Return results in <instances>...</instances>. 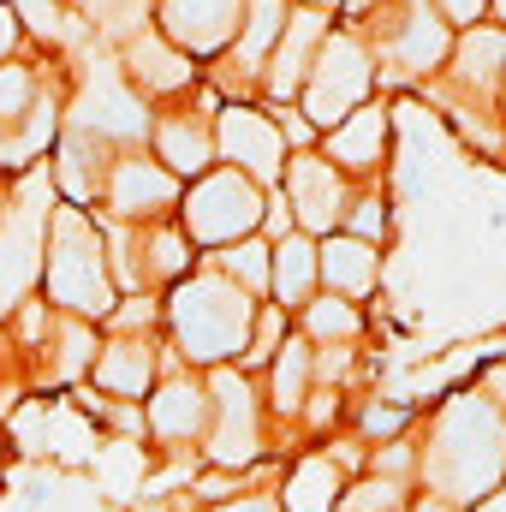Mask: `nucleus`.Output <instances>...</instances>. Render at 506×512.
<instances>
[{
	"label": "nucleus",
	"mask_w": 506,
	"mask_h": 512,
	"mask_svg": "<svg viewBox=\"0 0 506 512\" xmlns=\"http://www.w3.org/2000/svg\"><path fill=\"white\" fill-rule=\"evenodd\" d=\"M417 477L447 507L489 501L506 483V417L483 393H453L417 447Z\"/></svg>",
	"instance_id": "1"
},
{
	"label": "nucleus",
	"mask_w": 506,
	"mask_h": 512,
	"mask_svg": "<svg viewBox=\"0 0 506 512\" xmlns=\"http://www.w3.org/2000/svg\"><path fill=\"white\" fill-rule=\"evenodd\" d=\"M167 328L179 340V358L185 364H203V370H227V358H245L256 328V298L239 292L221 268H197L173 286L167 298Z\"/></svg>",
	"instance_id": "2"
},
{
	"label": "nucleus",
	"mask_w": 506,
	"mask_h": 512,
	"mask_svg": "<svg viewBox=\"0 0 506 512\" xmlns=\"http://www.w3.org/2000/svg\"><path fill=\"white\" fill-rule=\"evenodd\" d=\"M42 280H48V298H54L66 316H78V322L114 316L120 292H114V274H108V256H102V233L90 227L84 209H54Z\"/></svg>",
	"instance_id": "3"
},
{
	"label": "nucleus",
	"mask_w": 506,
	"mask_h": 512,
	"mask_svg": "<svg viewBox=\"0 0 506 512\" xmlns=\"http://www.w3.org/2000/svg\"><path fill=\"white\" fill-rule=\"evenodd\" d=\"M358 36H364V48H370V60L387 84L429 78L435 66L453 60V24L429 0H381L364 12Z\"/></svg>",
	"instance_id": "4"
},
{
	"label": "nucleus",
	"mask_w": 506,
	"mask_h": 512,
	"mask_svg": "<svg viewBox=\"0 0 506 512\" xmlns=\"http://www.w3.org/2000/svg\"><path fill=\"white\" fill-rule=\"evenodd\" d=\"M54 179L48 167H30L6 209H0V316L24 304V292L42 280V262H48V221H54Z\"/></svg>",
	"instance_id": "5"
},
{
	"label": "nucleus",
	"mask_w": 506,
	"mask_h": 512,
	"mask_svg": "<svg viewBox=\"0 0 506 512\" xmlns=\"http://www.w3.org/2000/svg\"><path fill=\"white\" fill-rule=\"evenodd\" d=\"M370 90H376V60H370L364 36H358V30H328L316 66H310V78H304L298 114H304L310 126L334 131L370 102Z\"/></svg>",
	"instance_id": "6"
},
{
	"label": "nucleus",
	"mask_w": 506,
	"mask_h": 512,
	"mask_svg": "<svg viewBox=\"0 0 506 512\" xmlns=\"http://www.w3.org/2000/svg\"><path fill=\"white\" fill-rule=\"evenodd\" d=\"M185 239H197V245H245L262 233V215H268V197H262V185H251L239 167H215V173H203L191 191H185Z\"/></svg>",
	"instance_id": "7"
},
{
	"label": "nucleus",
	"mask_w": 506,
	"mask_h": 512,
	"mask_svg": "<svg viewBox=\"0 0 506 512\" xmlns=\"http://www.w3.org/2000/svg\"><path fill=\"white\" fill-rule=\"evenodd\" d=\"M209 435H203V453L215 471H245L262 453V405H256V387L227 364V370H209Z\"/></svg>",
	"instance_id": "8"
},
{
	"label": "nucleus",
	"mask_w": 506,
	"mask_h": 512,
	"mask_svg": "<svg viewBox=\"0 0 506 512\" xmlns=\"http://www.w3.org/2000/svg\"><path fill=\"white\" fill-rule=\"evenodd\" d=\"M215 155L233 161L251 185H280L286 179V137H280V120H268L251 102H227L215 114Z\"/></svg>",
	"instance_id": "9"
},
{
	"label": "nucleus",
	"mask_w": 506,
	"mask_h": 512,
	"mask_svg": "<svg viewBox=\"0 0 506 512\" xmlns=\"http://www.w3.org/2000/svg\"><path fill=\"white\" fill-rule=\"evenodd\" d=\"M286 203H292V221L304 239H334L346 227V209H352V191H346V173L322 155H292L286 161Z\"/></svg>",
	"instance_id": "10"
},
{
	"label": "nucleus",
	"mask_w": 506,
	"mask_h": 512,
	"mask_svg": "<svg viewBox=\"0 0 506 512\" xmlns=\"http://www.w3.org/2000/svg\"><path fill=\"white\" fill-rule=\"evenodd\" d=\"M90 66H96V60H90ZM72 114H78L72 126L90 131V137H102V143H137V137L155 131L149 108H143V96L126 84L120 66H96V72L84 78V96H78Z\"/></svg>",
	"instance_id": "11"
},
{
	"label": "nucleus",
	"mask_w": 506,
	"mask_h": 512,
	"mask_svg": "<svg viewBox=\"0 0 506 512\" xmlns=\"http://www.w3.org/2000/svg\"><path fill=\"white\" fill-rule=\"evenodd\" d=\"M245 24V0H161V36L179 54H227Z\"/></svg>",
	"instance_id": "12"
},
{
	"label": "nucleus",
	"mask_w": 506,
	"mask_h": 512,
	"mask_svg": "<svg viewBox=\"0 0 506 512\" xmlns=\"http://www.w3.org/2000/svg\"><path fill=\"white\" fill-rule=\"evenodd\" d=\"M322 42H328V18L322 12H286V30H280V42H274V54H268V72H262V90L274 96V102H298L304 96V78H310V66H316V54H322Z\"/></svg>",
	"instance_id": "13"
},
{
	"label": "nucleus",
	"mask_w": 506,
	"mask_h": 512,
	"mask_svg": "<svg viewBox=\"0 0 506 512\" xmlns=\"http://www.w3.org/2000/svg\"><path fill=\"white\" fill-rule=\"evenodd\" d=\"M102 203L120 215V221H155L179 203V179L161 167V161H143V155H120L114 173H108V191Z\"/></svg>",
	"instance_id": "14"
},
{
	"label": "nucleus",
	"mask_w": 506,
	"mask_h": 512,
	"mask_svg": "<svg viewBox=\"0 0 506 512\" xmlns=\"http://www.w3.org/2000/svg\"><path fill=\"white\" fill-rule=\"evenodd\" d=\"M143 423H149V435H155V441H167V447H185V441L209 435V382H197V376L173 370L167 382L149 393Z\"/></svg>",
	"instance_id": "15"
},
{
	"label": "nucleus",
	"mask_w": 506,
	"mask_h": 512,
	"mask_svg": "<svg viewBox=\"0 0 506 512\" xmlns=\"http://www.w3.org/2000/svg\"><path fill=\"white\" fill-rule=\"evenodd\" d=\"M108 173H114L108 143L90 137V131H78V126L60 137V155H54V167H48V179H54V191L66 197V209H90V203L108 191Z\"/></svg>",
	"instance_id": "16"
},
{
	"label": "nucleus",
	"mask_w": 506,
	"mask_h": 512,
	"mask_svg": "<svg viewBox=\"0 0 506 512\" xmlns=\"http://www.w3.org/2000/svg\"><path fill=\"white\" fill-rule=\"evenodd\" d=\"M120 60H126V66H120V72H126V84H131V90H143V96H179V90H191V84H197L191 54H179L161 30L131 36Z\"/></svg>",
	"instance_id": "17"
},
{
	"label": "nucleus",
	"mask_w": 506,
	"mask_h": 512,
	"mask_svg": "<svg viewBox=\"0 0 506 512\" xmlns=\"http://www.w3.org/2000/svg\"><path fill=\"white\" fill-rule=\"evenodd\" d=\"M387 137H393V114H387V102H364L346 126L328 131L322 161H334L340 173H376L381 161H387Z\"/></svg>",
	"instance_id": "18"
},
{
	"label": "nucleus",
	"mask_w": 506,
	"mask_h": 512,
	"mask_svg": "<svg viewBox=\"0 0 506 512\" xmlns=\"http://www.w3.org/2000/svg\"><path fill=\"white\" fill-rule=\"evenodd\" d=\"M155 161L173 173V179H203V173H215V126L209 120H197V114H167V120H155Z\"/></svg>",
	"instance_id": "19"
},
{
	"label": "nucleus",
	"mask_w": 506,
	"mask_h": 512,
	"mask_svg": "<svg viewBox=\"0 0 506 512\" xmlns=\"http://www.w3.org/2000/svg\"><path fill=\"white\" fill-rule=\"evenodd\" d=\"M453 84L465 96H495L506 84V30L501 24H477L453 36Z\"/></svg>",
	"instance_id": "20"
},
{
	"label": "nucleus",
	"mask_w": 506,
	"mask_h": 512,
	"mask_svg": "<svg viewBox=\"0 0 506 512\" xmlns=\"http://www.w3.org/2000/svg\"><path fill=\"white\" fill-rule=\"evenodd\" d=\"M316 268H322L334 298H364L381 280V251L364 245V239H352V233H334V239L316 245Z\"/></svg>",
	"instance_id": "21"
},
{
	"label": "nucleus",
	"mask_w": 506,
	"mask_h": 512,
	"mask_svg": "<svg viewBox=\"0 0 506 512\" xmlns=\"http://www.w3.org/2000/svg\"><path fill=\"white\" fill-rule=\"evenodd\" d=\"M316 280H322V268H316V239L292 233V239L274 245V256H268V292L280 298V310H304V304L316 298Z\"/></svg>",
	"instance_id": "22"
},
{
	"label": "nucleus",
	"mask_w": 506,
	"mask_h": 512,
	"mask_svg": "<svg viewBox=\"0 0 506 512\" xmlns=\"http://www.w3.org/2000/svg\"><path fill=\"white\" fill-rule=\"evenodd\" d=\"M96 387L102 393H120V399H143L155 393V346L149 340H108L102 358H96Z\"/></svg>",
	"instance_id": "23"
},
{
	"label": "nucleus",
	"mask_w": 506,
	"mask_h": 512,
	"mask_svg": "<svg viewBox=\"0 0 506 512\" xmlns=\"http://www.w3.org/2000/svg\"><path fill=\"white\" fill-rule=\"evenodd\" d=\"M310 382H316V346L298 334V340H286V346L274 352V364H268V405H274L280 417H304Z\"/></svg>",
	"instance_id": "24"
},
{
	"label": "nucleus",
	"mask_w": 506,
	"mask_h": 512,
	"mask_svg": "<svg viewBox=\"0 0 506 512\" xmlns=\"http://www.w3.org/2000/svg\"><path fill=\"white\" fill-rule=\"evenodd\" d=\"M340 495H346V477L328 453H310L292 465L286 489H280V512H340Z\"/></svg>",
	"instance_id": "25"
},
{
	"label": "nucleus",
	"mask_w": 506,
	"mask_h": 512,
	"mask_svg": "<svg viewBox=\"0 0 506 512\" xmlns=\"http://www.w3.org/2000/svg\"><path fill=\"white\" fill-rule=\"evenodd\" d=\"M131 251H137V286H149V280L179 286L191 274V239L173 227H143V239H131Z\"/></svg>",
	"instance_id": "26"
},
{
	"label": "nucleus",
	"mask_w": 506,
	"mask_h": 512,
	"mask_svg": "<svg viewBox=\"0 0 506 512\" xmlns=\"http://www.w3.org/2000/svg\"><path fill=\"white\" fill-rule=\"evenodd\" d=\"M298 316H304V340H310V346H352L358 328H364L358 304H352V298H334V292H328V298H310Z\"/></svg>",
	"instance_id": "27"
},
{
	"label": "nucleus",
	"mask_w": 506,
	"mask_h": 512,
	"mask_svg": "<svg viewBox=\"0 0 506 512\" xmlns=\"http://www.w3.org/2000/svg\"><path fill=\"white\" fill-rule=\"evenodd\" d=\"M84 18H90L96 36H108V42L126 48L131 36L149 30V0H84Z\"/></svg>",
	"instance_id": "28"
},
{
	"label": "nucleus",
	"mask_w": 506,
	"mask_h": 512,
	"mask_svg": "<svg viewBox=\"0 0 506 512\" xmlns=\"http://www.w3.org/2000/svg\"><path fill=\"white\" fill-rule=\"evenodd\" d=\"M268 256H274V245H262V239H245V245H227V251L215 256V268L239 286V292H268Z\"/></svg>",
	"instance_id": "29"
},
{
	"label": "nucleus",
	"mask_w": 506,
	"mask_h": 512,
	"mask_svg": "<svg viewBox=\"0 0 506 512\" xmlns=\"http://www.w3.org/2000/svg\"><path fill=\"white\" fill-rule=\"evenodd\" d=\"M340 512H405V483H387V477H364L340 495Z\"/></svg>",
	"instance_id": "30"
},
{
	"label": "nucleus",
	"mask_w": 506,
	"mask_h": 512,
	"mask_svg": "<svg viewBox=\"0 0 506 512\" xmlns=\"http://www.w3.org/2000/svg\"><path fill=\"white\" fill-rule=\"evenodd\" d=\"M286 346V310L280 304H268V310H256V328H251V346H245V358L239 364H274V352Z\"/></svg>",
	"instance_id": "31"
},
{
	"label": "nucleus",
	"mask_w": 506,
	"mask_h": 512,
	"mask_svg": "<svg viewBox=\"0 0 506 512\" xmlns=\"http://www.w3.org/2000/svg\"><path fill=\"white\" fill-rule=\"evenodd\" d=\"M12 12H18V24H24V30H36L42 42L66 36V6H60V0H18Z\"/></svg>",
	"instance_id": "32"
},
{
	"label": "nucleus",
	"mask_w": 506,
	"mask_h": 512,
	"mask_svg": "<svg viewBox=\"0 0 506 512\" xmlns=\"http://www.w3.org/2000/svg\"><path fill=\"white\" fill-rule=\"evenodd\" d=\"M126 340H149V328L161 322V310H155V298H120L114 304V316H108Z\"/></svg>",
	"instance_id": "33"
},
{
	"label": "nucleus",
	"mask_w": 506,
	"mask_h": 512,
	"mask_svg": "<svg viewBox=\"0 0 506 512\" xmlns=\"http://www.w3.org/2000/svg\"><path fill=\"white\" fill-rule=\"evenodd\" d=\"M346 233L364 239V245H376L381 233H387V203H381V197H358V203L346 209Z\"/></svg>",
	"instance_id": "34"
},
{
	"label": "nucleus",
	"mask_w": 506,
	"mask_h": 512,
	"mask_svg": "<svg viewBox=\"0 0 506 512\" xmlns=\"http://www.w3.org/2000/svg\"><path fill=\"white\" fill-rule=\"evenodd\" d=\"M370 465H376L370 477H387V483H411V471H417V441H387V447H381Z\"/></svg>",
	"instance_id": "35"
},
{
	"label": "nucleus",
	"mask_w": 506,
	"mask_h": 512,
	"mask_svg": "<svg viewBox=\"0 0 506 512\" xmlns=\"http://www.w3.org/2000/svg\"><path fill=\"white\" fill-rule=\"evenodd\" d=\"M358 423H364V435H370V441H399V429H405V405H364V417H358Z\"/></svg>",
	"instance_id": "36"
},
{
	"label": "nucleus",
	"mask_w": 506,
	"mask_h": 512,
	"mask_svg": "<svg viewBox=\"0 0 506 512\" xmlns=\"http://www.w3.org/2000/svg\"><path fill=\"white\" fill-rule=\"evenodd\" d=\"M429 6H435L453 30H477V24H483V12H489V0H429Z\"/></svg>",
	"instance_id": "37"
},
{
	"label": "nucleus",
	"mask_w": 506,
	"mask_h": 512,
	"mask_svg": "<svg viewBox=\"0 0 506 512\" xmlns=\"http://www.w3.org/2000/svg\"><path fill=\"white\" fill-rule=\"evenodd\" d=\"M18 30H24V24H18V12H6V6H0V66L12 60V48H18Z\"/></svg>",
	"instance_id": "38"
},
{
	"label": "nucleus",
	"mask_w": 506,
	"mask_h": 512,
	"mask_svg": "<svg viewBox=\"0 0 506 512\" xmlns=\"http://www.w3.org/2000/svg\"><path fill=\"white\" fill-rule=\"evenodd\" d=\"M483 399H489V405L506 417V364H495V370L483 376Z\"/></svg>",
	"instance_id": "39"
},
{
	"label": "nucleus",
	"mask_w": 506,
	"mask_h": 512,
	"mask_svg": "<svg viewBox=\"0 0 506 512\" xmlns=\"http://www.w3.org/2000/svg\"><path fill=\"white\" fill-rule=\"evenodd\" d=\"M227 512H280V501L274 495H239V507H227Z\"/></svg>",
	"instance_id": "40"
},
{
	"label": "nucleus",
	"mask_w": 506,
	"mask_h": 512,
	"mask_svg": "<svg viewBox=\"0 0 506 512\" xmlns=\"http://www.w3.org/2000/svg\"><path fill=\"white\" fill-rule=\"evenodd\" d=\"M477 512H506V483L489 495V501H477Z\"/></svg>",
	"instance_id": "41"
},
{
	"label": "nucleus",
	"mask_w": 506,
	"mask_h": 512,
	"mask_svg": "<svg viewBox=\"0 0 506 512\" xmlns=\"http://www.w3.org/2000/svg\"><path fill=\"white\" fill-rule=\"evenodd\" d=\"M411 512H459V507H447V501H435V495H423V501H417Z\"/></svg>",
	"instance_id": "42"
},
{
	"label": "nucleus",
	"mask_w": 506,
	"mask_h": 512,
	"mask_svg": "<svg viewBox=\"0 0 506 512\" xmlns=\"http://www.w3.org/2000/svg\"><path fill=\"white\" fill-rule=\"evenodd\" d=\"M304 12H334V6H346V0H298Z\"/></svg>",
	"instance_id": "43"
},
{
	"label": "nucleus",
	"mask_w": 506,
	"mask_h": 512,
	"mask_svg": "<svg viewBox=\"0 0 506 512\" xmlns=\"http://www.w3.org/2000/svg\"><path fill=\"white\" fill-rule=\"evenodd\" d=\"M346 6H352V12H358V18H364V12H370V6H381V0H346Z\"/></svg>",
	"instance_id": "44"
},
{
	"label": "nucleus",
	"mask_w": 506,
	"mask_h": 512,
	"mask_svg": "<svg viewBox=\"0 0 506 512\" xmlns=\"http://www.w3.org/2000/svg\"><path fill=\"white\" fill-rule=\"evenodd\" d=\"M489 6H495V18H501V30H506V0H489Z\"/></svg>",
	"instance_id": "45"
},
{
	"label": "nucleus",
	"mask_w": 506,
	"mask_h": 512,
	"mask_svg": "<svg viewBox=\"0 0 506 512\" xmlns=\"http://www.w3.org/2000/svg\"><path fill=\"white\" fill-rule=\"evenodd\" d=\"M501 102H506V84H501Z\"/></svg>",
	"instance_id": "46"
}]
</instances>
